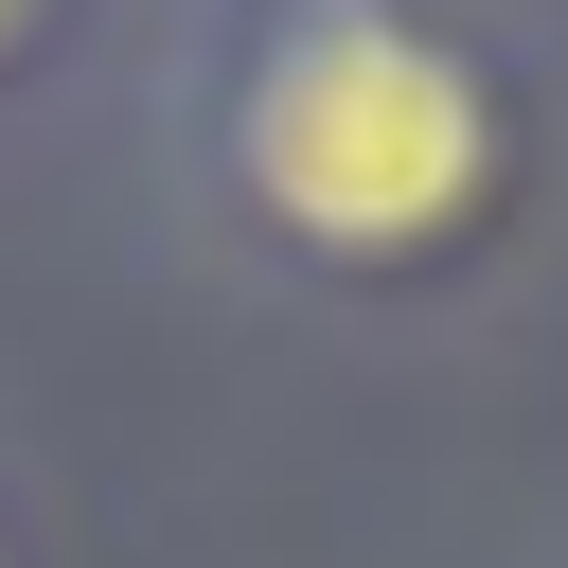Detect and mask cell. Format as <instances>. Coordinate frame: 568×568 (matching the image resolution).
Wrapping results in <instances>:
<instances>
[{
  "mask_svg": "<svg viewBox=\"0 0 568 568\" xmlns=\"http://www.w3.org/2000/svg\"><path fill=\"white\" fill-rule=\"evenodd\" d=\"M18 18H36V0H0V36H18Z\"/></svg>",
  "mask_w": 568,
  "mask_h": 568,
  "instance_id": "2",
  "label": "cell"
},
{
  "mask_svg": "<svg viewBox=\"0 0 568 568\" xmlns=\"http://www.w3.org/2000/svg\"><path fill=\"white\" fill-rule=\"evenodd\" d=\"M231 178L266 195V231H302L337 266H390V248H426V231L479 213L497 106L390 0H284L266 53H248V89H231Z\"/></svg>",
  "mask_w": 568,
  "mask_h": 568,
  "instance_id": "1",
  "label": "cell"
}]
</instances>
